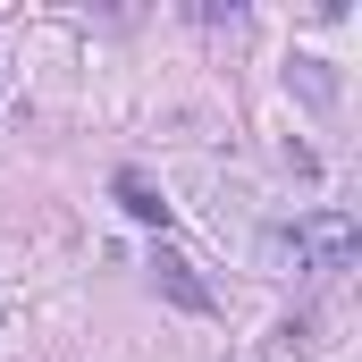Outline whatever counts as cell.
Masks as SVG:
<instances>
[{
  "label": "cell",
  "mask_w": 362,
  "mask_h": 362,
  "mask_svg": "<svg viewBox=\"0 0 362 362\" xmlns=\"http://www.w3.org/2000/svg\"><path fill=\"white\" fill-rule=\"evenodd\" d=\"M152 286H160V295H169L177 312H211V286H202V278L185 270L177 253H152Z\"/></svg>",
  "instance_id": "obj_2"
},
{
  "label": "cell",
  "mask_w": 362,
  "mask_h": 362,
  "mask_svg": "<svg viewBox=\"0 0 362 362\" xmlns=\"http://www.w3.org/2000/svg\"><path fill=\"white\" fill-rule=\"evenodd\" d=\"M354 253H362V228L346 211H312V219L295 228V262H303V270H346Z\"/></svg>",
  "instance_id": "obj_1"
},
{
  "label": "cell",
  "mask_w": 362,
  "mask_h": 362,
  "mask_svg": "<svg viewBox=\"0 0 362 362\" xmlns=\"http://www.w3.org/2000/svg\"><path fill=\"white\" fill-rule=\"evenodd\" d=\"M295 85L312 93V101H337V85H329V76H320V59H295Z\"/></svg>",
  "instance_id": "obj_4"
},
{
  "label": "cell",
  "mask_w": 362,
  "mask_h": 362,
  "mask_svg": "<svg viewBox=\"0 0 362 362\" xmlns=\"http://www.w3.org/2000/svg\"><path fill=\"white\" fill-rule=\"evenodd\" d=\"M118 202H127V211H135V219H152V228H160V219H169V202H160V194H152V185L135 177V169H127V177H118Z\"/></svg>",
  "instance_id": "obj_3"
}]
</instances>
